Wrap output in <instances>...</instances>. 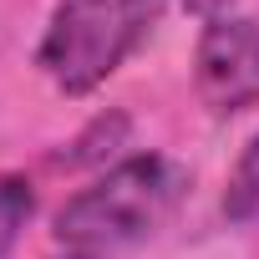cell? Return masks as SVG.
<instances>
[{
	"instance_id": "6da1fadb",
	"label": "cell",
	"mask_w": 259,
	"mask_h": 259,
	"mask_svg": "<svg viewBox=\"0 0 259 259\" xmlns=\"http://www.w3.org/2000/svg\"><path fill=\"white\" fill-rule=\"evenodd\" d=\"M188 173L163 158V153H133L117 168H107L102 178H92L81 193H71L56 213V239L66 244V254H117L127 244L148 239L183 198Z\"/></svg>"
},
{
	"instance_id": "7a4b0ae2",
	"label": "cell",
	"mask_w": 259,
	"mask_h": 259,
	"mask_svg": "<svg viewBox=\"0 0 259 259\" xmlns=\"http://www.w3.org/2000/svg\"><path fill=\"white\" fill-rule=\"evenodd\" d=\"M158 16L163 0H56L36 46V66L56 92L87 97L148 41Z\"/></svg>"
},
{
	"instance_id": "3957f363",
	"label": "cell",
	"mask_w": 259,
	"mask_h": 259,
	"mask_svg": "<svg viewBox=\"0 0 259 259\" xmlns=\"http://www.w3.org/2000/svg\"><path fill=\"white\" fill-rule=\"evenodd\" d=\"M193 81L208 112H249L259 107V21L249 16H219L208 21L198 56H193Z\"/></svg>"
},
{
	"instance_id": "277c9868",
	"label": "cell",
	"mask_w": 259,
	"mask_h": 259,
	"mask_svg": "<svg viewBox=\"0 0 259 259\" xmlns=\"http://www.w3.org/2000/svg\"><path fill=\"white\" fill-rule=\"evenodd\" d=\"M36 213V188L21 173H0V259H6L21 239V229Z\"/></svg>"
},
{
	"instance_id": "5b68a950",
	"label": "cell",
	"mask_w": 259,
	"mask_h": 259,
	"mask_svg": "<svg viewBox=\"0 0 259 259\" xmlns=\"http://www.w3.org/2000/svg\"><path fill=\"white\" fill-rule=\"evenodd\" d=\"M224 213H229V224H249L259 213V138H249V148L239 153V163L229 173Z\"/></svg>"
},
{
	"instance_id": "8992f818",
	"label": "cell",
	"mask_w": 259,
	"mask_h": 259,
	"mask_svg": "<svg viewBox=\"0 0 259 259\" xmlns=\"http://www.w3.org/2000/svg\"><path fill=\"white\" fill-rule=\"evenodd\" d=\"M183 6H188L193 16H203V21H219V16H224V6H229V0H183Z\"/></svg>"
},
{
	"instance_id": "52a82bcc",
	"label": "cell",
	"mask_w": 259,
	"mask_h": 259,
	"mask_svg": "<svg viewBox=\"0 0 259 259\" xmlns=\"http://www.w3.org/2000/svg\"><path fill=\"white\" fill-rule=\"evenodd\" d=\"M66 259H87V254H66Z\"/></svg>"
}]
</instances>
